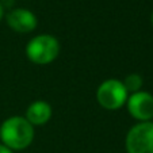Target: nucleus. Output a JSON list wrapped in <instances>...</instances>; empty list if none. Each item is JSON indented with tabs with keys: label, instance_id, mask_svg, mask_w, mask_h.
Returning <instances> with one entry per match:
<instances>
[{
	"label": "nucleus",
	"instance_id": "nucleus-10",
	"mask_svg": "<svg viewBox=\"0 0 153 153\" xmlns=\"http://www.w3.org/2000/svg\"><path fill=\"white\" fill-rule=\"evenodd\" d=\"M3 15H4V12H3V7H1V4H0V20H1Z\"/></svg>",
	"mask_w": 153,
	"mask_h": 153
},
{
	"label": "nucleus",
	"instance_id": "nucleus-2",
	"mask_svg": "<svg viewBox=\"0 0 153 153\" xmlns=\"http://www.w3.org/2000/svg\"><path fill=\"white\" fill-rule=\"evenodd\" d=\"M60 54V42L50 34H39L29 41L26 56L35 65H48Z\"/></svg>",
	"mask_w": 153,
	"mask_h": 153
},
{
	"label": "nucleus",
	"instance_id": "nucleus-7",
	"mask_svg": "<svg viewBox=\"0 0 153 153\" xmlns=\"http://www.w3.org/2000/svg\"><path fill=\"white\" fill-rule=\"evenodd\" d=\"M52 106L45 100H35L27 107L25 118L33 125V126H42L48 123L52 118Z\"/></svg>",
	"mask_w": 153,
	"mask_h": 153
},
{
	"label": "nucleus",
	"instance_id": "nucleus-11",
	"mask_svg": "<svg viewBox=\"0 0 153 153\" xmlns=\"http://www.w3.org/2000/svg\"><path fill=\"white\" fill-rule=\"evenodd\" d=\"M150 22H152V25H153V12H152V15H150Z\"/></svg>",
	"mask_w": 153,
	"mask_h": 153
},
{
	"label": "nucleus",
	"instance_id": "nucleus-3",
	"mask_svg": "<svg viewBox=\"0 0 153 153\" xmlns=\"http://www.w3.org/2000/svg\"><path fill=\"white\" fill-rule=\"evenodd\" d=\"M129 98L123 83L118 79L104 80L96 90V100L104 110L115 111L119 110Z\"/></svg>",
	"mask_w": 153,
	"mask_h": 153
},
{
	"label": "nucleus",
	"instance_id": "nucleus-4",
	"mask_svg": "<svg viewBox=\"0 0 153 153\" xmlns=\"http://www.w3.org/2000/svg\"><path fill=\"white\" fill-rule=\"evenodd\" d=\"M127 153H153V122H138L126 134Z\"/></svg>",
	"mask_w": 153,
	"mask_h": 153
},
{
	"label": "nucleus",
	"instance_id": "nucleus-9",
	"mask_svg": "<svg viewBox=\"0 0 153 153\" xmlns=\"http://www.w3.org/2000/svg\"><path fill=\"white\" fill-rule=\"evenodd\" d=\"M0 153H14L10 148H7L6 145H3L1 142H0Z\"/></svg>",
	"mask_w": 153,
	"mask_h": 153
},
{
	"label": "nucleus",
	"instance_id": "nucleus-1",
	"mask_svg": "<svg viewBox=\"0 0 153 153\" xmlns=\"http://www.w3.org/2000/svg\"><path fill=\"white\" fill-rule=\"evenodd\" d=\"M34 126L25 117L14 115L0 126V141L11 150L26 149L34 141Z\"/></svg>",
	"mask_w": 153,
	"mask_h": 153
},
{
	"label": "nucleus",
	"instance_id": "nucleus-6",
	"mask_svg": "<svg viewBox=\"0 0 153 153\" xmlns=\"http://www.w3.org/2000/svg\"><path fill=\"white\" fill-rule=\"evenodd\" d=\"M7 25L14 31L27 34L37 29L38 20L34 12L27 8H14L7 14Z\"/></svg>",
	"mask_w": 153,
	"mask_h": 153
},
{
	"label": "nucleus",
	"instance_id": "nucleus-8",
	"mask_svg": "<svg viewBox=\"0 0 153 153\" xmlns=\"http://www.w3.org/2000/svg\"><path fill=\"white\" fill-rule=\"evenodd\" d=\"M122 83H123L125 88H126V91L130 95V94L141 91V87H142V84H144V80H142L141 75H138V73H130V75H127L126 77H125V80L122 81Z\"/></svg>",
	"mask_w": 153,
	"mask_h": 153
},
{
	"label": "nucleus",
	"instance_id": "nucleus-5",
	"mask_svg": "<svg viewBox=\"0 0 153 153\" xmlns=\"http://www.w3.org/2000/svg\"><path fill=\"white\" fill-rule=\"evenodd\" d=\"M127 111L138 122H148L153 119V95L146 91L130 94L126 100Z\"/></svg>",
	"mask_w": 153,
	"mask_h": 153
}]
</instances>
